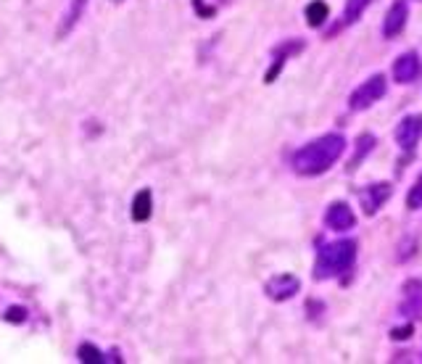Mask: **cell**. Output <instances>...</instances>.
Here are the masks:
<instances>
[{
  "instance_id": "6da1fadb",
  "label": "cell",
  "mask_w": 422,
  "mask_h": 364,
  "mask_svg": "<svg viewBox=\"0 0 422 364\" xmlns=\"http://www.w3.org/2000/svg\"><path fill=\"white\" fill-rule=\"evenodd\" d=\"M343 151H346V137L343 135H322V137H317V140L306 143L303 148H298L291 159V166L293 172L301 177L325 175L327 169L343 156Z\"/></svg>"
},
{
  "instance_id": "7a4b0ae2",
  "label": "cell",
  "mask_w": 422,
  "mask_h": 364,
  "mask_svg": "<svg viewBox=\"0 0 422 364\" xmlns=\"http://www.w3.org/2000/svg\"><path fill=\"white\" fill-rule=\"evenodd\" d=\"M357 241H336L322 245L317 254V262H314V280H327V277H336L351 269L357 262Z\"/></svg>"
},
{
  "instance_id": "3957f363",
  "label": "cell",
  "mask_w": 422,
  "mask_h": 364,
  "mask_svg": "<svg viewBox=\"0 0 422 364\" xmlns=\"http://www.w3.org/2000/svg\"><path fill=\"white\" fill-rule=\"evenodd\" d=\"M385 90H388V82L383 74H372L367 82H362L354 93H351V98H348V109L351 111H367L369 106H375L383 95H385Z\"/></svg>"
},
{
  "instance_id": "277c9868",
  "label": "cell",
  "mask_w": 422,
  "mask_h": 364,
  "mask_svg": "<svg viewBox=\"0 0 422 364\" xmlns=\"http://www.w3.org/2000/svg\"><path fill=\"white\" fill-rule=\"evenodd\" d=\"M390 193V182H375V185H367V188H362L357 193L359 196V203H362V211L367 214V217H375L385 203H388Z\"/></svg>"
},
{
  "instance_id": "5b68a950",
  "label": "cell",
  "mask_w": 422,
  "mask_h": 364,
  "mask_svg": "<svg viewBox=\"0 0 422 364\" xmlns=\"http://www.w3.org/2000/svg\"><path fill=\"white\" fill-rule=\"evenodd\" d=\"M422 137V114H409L399 121L396 127V143L404 151H414V145L420 143Z\"/></svg>"
},
{
  "instance_id": "8992f818",
  "label": "cell",
  "mask_w": 422,
  "mask_h": 364,
  "mask_svg": "<svg viewBox=\"0 0 422 364\" xmlns=\"http://www.w3.org/2000/svg\"><path fill=\"white\" fill-rule=\"evenodd\" d=\"M325 224L330 227V230L346 232L357 224V214H354V209L348 206L346 201H336V203H330V206H327Z\"/></svg>"
},
{
  "instance_id": "52a82bcc",
  "label": "cell",
  "mask_w": 422,
  "mask_h": 364,
  "mask_svg": "<svg viewBox=\"0 0 422 364\" xmlns=\"http://www.w3.org/2000/svg\"><path fill=\"white\" fill-rule=\"evenodd\" d=\"M407 16H409L407 0H393V6H390L385 19H383V34H385V40H393V37H399V34L404 32Z\"/></svg>"
},
{
  "instance_id": "ba28073f",
  "label": "cell",
  "mask_w": 422,
  "mask_h": 364,
  "mask_svg": "<svg viewBox=\"0 0 422 364\" xmlns=\"http://www.w3.org/2000/svg\"><path fill=\"white\" fill-rule=\"evenodd\" d=\"M420 72H422V61L414 50L399 55V58L393 61V79H396L399 85H409V82H414V79L420 77Z\"/></svg>"
},
{
  "instance_id": "9c48e42d",
  "label": "cell",
  "mask_w": 422,
  "mask_h": 364,
  "mask_svg": "<svg viewBox=\"0 0 422 364\" xmlns=\"http://www.w3.org/2000/svg\"><path fill=\"white\" fill-rule=\"evenodd\" d=\"M298 277L293 275H275L272 280H267V285H264V293L272 298V301H288L298 293Z\"/></svg>"
},
{
  "instance_id": "30bf717a",
  "label": "cell",
  "mask_w": 422,
  "mask_h": 364,
  "mask_svg": "<svg viewBox=\"0 0 422 364\" xmlns=\"http://www.w3.org/2000/svg\"><path fill=\"white\" fill-rule=\"evenodd\" d=\"M401 311L409 314L411 320H422V283L420 280H409L404 285V304Z\"/></svg>"
},
{
  "instance_id": "8fae6325",
  "label": "cell",
  "mask_w": 422,
  "mask_h": 364,
  "mask_svg": "<svg viewBox=\"0 0 422 364\" xmlns=\"http://www.w3.org/2000/svg\"><path fill=\"white\" fill-rule=\"evenodd\" d=\"M301 48H303V43H282L280 48L275 50V64H272V69L267 72V77H264V79H267V82H272V79L280 74L285 58H288V55H293V53H298Z\"/></svg>"
},
{
  "instance_id": "7c38bea8",
  "label": "cell",
  "mask_w": 422,
  "mask_h": 364,
  "mask_svg": "<svg viewBox=\"0 0 422 364\" xmlns=\"http://www.w3.org/2000/svg\"><path fill=\"white\" fill-rule=\"evenodd\" d=\"M151 190H140L138 196H135V201H132V220L135 222H145L148 217H151Z\"/></svg>"
},
{
  "instance_id": "4fadbf2b",
  "label": "cell",
  "mask_w": 422,
  "mask_h": 364,
  "mask_svg": "<svg viewBox=\"0 0 422 364\" xmlns=\"http://www.w3.org/2000/svg\"><path fill=\"white\" fill-rule=\"evenodd\" d=\"M327 16H330V8H327L325 0H312L306 6V24L309 27H322L327 22Z\"/></svg>"
},
{
  "instance_id": "5bb4252c",
  "label": "cell",
  "mask_w": 422,
  "mask_h": 364,
  "mask_svg": "<svg viewBox=\"0 0 422 364\" xmlns=\"http://www.w3.org/2000/svg\"><path fill=\"white\" fill-rule=\"evenodd\" d=\"M372 148H375V137H372V135H362V137L357 140V151H354L351 161H348V172H351V169H357V164L364 161V156H367Z\"/></svg>"
},
{
  "instance_id": "9a60e30c",
  "label": "cell",
  "mask_w": 422,
  "mask_h": 364,
  "mask_svg": "<svg viewBox=\"0 0 422 364\" xmlns=\"http://www.w3.org/2000/svg\"><path fill=\"white\" fill-rule=\"evenodd\" d=\"M372 0H346V11H343V22L346 24H354L362 16V13L367 11V6Z\"/></svg>"
},
{
  "instance_id": "2e32d148",
  "label": "cell",
  "mask_w": 422,
  "mask_h": 364,
  "mask_svg": "<svg viewBox=\"0 0 422 364\" xmlns=\"http://www.w3.org/2000/svg\"><path fill=\"white\" fill-rule=\"evenodd\" d=\"M77 356H79L82 362H87V364L103 362V353L98 351L95 346H90V343H82V346H79V351H77Z\"/></svg>"
},
{
  "instance_id": "e0dca14e",
  "label": "cell",
  "mask_w": 422,
  "mask_h": 364,
  "mask_svg": "<svg viewBox=\"0 0 422 364\" xmlns=\"http://www.w3.org/2000/svg\"><path fill=\"white\" fill-rule=\"evenodd\" d=\"M407 206L409 209H422V177H417V182L411 185L409 196H407Z\"/></svg>"
},
{
  "instance_id": "ac0fdd59",
  "label": "cell",
  "mask_w": 422,
  "mask_h": 364,
  "mask_svg": "<svg viewBox=\"0 0 422 364\" xmlns=\"http://www.w3.org/2000/svg\"><path fill=\"white\" fill-rule=\"evenodd\" d=\"M27 320V309L22 306H11V309L6 311V322H13V325H22Z\"/></svg>"
},
{
  "instance_id": "d6986e66",
  "label": "cell",
  "mask_w": 422,
  "mask_h": 364,
  "mask_svg": "<svg viewBox=\"0 0 422 364\" xmlns=\"http://www.w3.org/2000/svg\"><path fill=\"white\" fill-rule=\"evenodd\" d=\"M82 6H85V0H74V6H72V13L66 16V24H64V32H69V27L79 19V13H82Z\"/></svg>"
},
{
  "instance_id": "ffe728a7",
  "label": "cell",
  "mask_w": 422,
  "mask_h": 364,
  "mask_svg": "<svg viewBox=\"0 0 422 364\" xmlns=\"http://www.w3.org/2000/svg\"><path fill=\"white\" fill-rule=\"evenodd\" d=\"M411 330H414L411 325H404V328H396V330L390 332V338H393V341H407V338H409V335H411Z\"/></svg>"
},
{
  "instance_id": "44dd1931",
  "label": "cell",
  "mask_w": 422,
  "mask_h": 364,
  "mask_svg": "<svg viewBox=\"0 0 422 364\" xmlns=\"http://www.w3.org/2000/svg\"><path fill=\"white\" fill-rule=\"evenodd\" d=\"M193 6L201 16H214V8H211V6H206V3H201V0H193Z\"/></svg>"
}]
</instances>
